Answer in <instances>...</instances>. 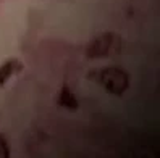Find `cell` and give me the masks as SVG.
Here are the masks:
<instances>
[{
	"mask_svg": "<svg viewBox=\"0 0 160 158\" xmlns=\"http://www.w3.org/2000/svg\"><path fill=\"white\" fill-rule=\"evenodd\" d=\"M100 84L108 94L121 95L129 87V76L128 73L117 66H108L100 71Z\"/></svg>",
	"mask_w": 160,
	"mask_h": 158,
	"instance_id": "6da1fadb",
	"label": "cell"
},
{
	"mask_svg": "<svg viewBox=\"0 0 160 158\" xmlns=\"http://www.w3.org/2000/svg\"><path fill=\"white\" fill-rule=\"evenodd\" d=\"M113 41H115V34H112V32H105V34L97 36L96 39L88 45V55L91 58L105 57L110 52L112 45H113Z\"/></svg>",
	"mask_w": 160,
	"mask_h": 158,
	"instance_id": "7a4b0ae2",
	"label": "cell"
},
{
	"mask_svg": "<svg viewBox=\"0 0 160 158\" xmlns=\"http://www.w3.org/2000/svg\"><path fill=\"white\" fill-rule=\"evenodd\" d=\"M23 69V65L18 58H10L0 65V87H3L16 73Z\"/></svg>",
	"mask_w": 160,
	"mask_h": 158,
	"instance_id": "3957f363",
	"label": "cell"
},
{
	"mask_svg": "<svg viewBox=\"0 0 160 158\" xmlns=\"http://www.w3.org/2000/svg\"><path fill=\"white\" fill-rule=\"evenodd\" d=\"M58 103H60L63 108H68V110H78V108H79V103H78L76 95H74L73 90H71L70 87H67V86L60 90Z\"/></svg>",
	"mask_w": 160,
	"mask_h": 158,
	"instance_id": "277c9868",
	"label": "cell"
},
{
	"mask_svg": "<svg viewBox=\"0 0 160 158\" xmlns=\"http://www.w3.org/2000/svg\"><path fill=\"white\" fill-rule=\"evenodd\" d=\"M10 156V147H8L7 137L0 134V158H8Z\"/></svg>",
	"mask_w": 160,
	"mask_h": 158,
	"instance_id": "5b68a950",
	"label": "cell"
}]
</instances>
